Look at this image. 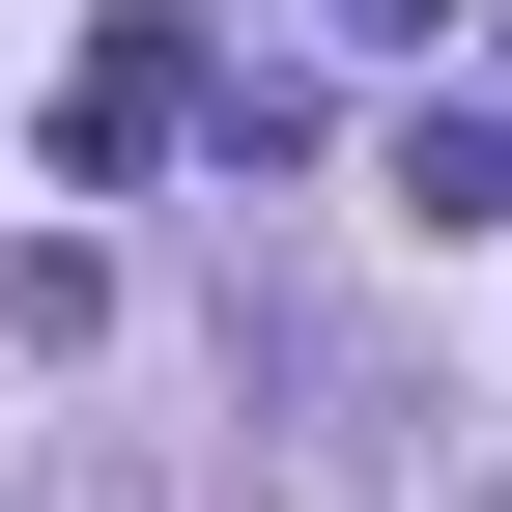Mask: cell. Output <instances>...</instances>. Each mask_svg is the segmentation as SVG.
I'll return each instance as SVG.
<instances>
[{
	"label": "cell",
	"instance_id": "277c9868",
	"mask_svg": "<svg viewBox=\"0 0 512 512\" xmlns=\"http://www.w3.org/2000/svg\"><path fill=\"white\" fill-rule=\"evenodd\" d=\"M342 29H370V57H427V29H456V0H342Z\"/></svg>",
	"mask_w": 512,
	"mask_h": 512
},
{
	"label": "cell",
	"instance_id": "7a4b0ae2",
	"mask_svg": "<svg viewBox=\"0 0 512 512\" xmlns=\"http://www.w3.org/2000/svg\"><path fill=\"white\" fill-rule=\"evenodd\" d=\"M399 200H427V228H512V86H456V114H399Z\"/></svg>",
	"mask_w": 512,
	"mask_h": 512
},
{
	"label": "cell",
	"instance_id": "6da1fadb",
	"mask_svg": "<svg viewBox=\"0 0 512 512\" xmlns=\"http://www.w3.org/2000/svg\"><path fill=\"white\" fill-rule=\"evenodd\" d=\"M171 143H200V29L143 0V29H86V86H57V200H143Z\"/></svg>",
	"mask_w": 512,
	"mask_h": 512
},
{
	"label": "cell",
	"instance_id": "3957f363",
	"mask_svg": "<svg viewBox=\"0 0 512 512\" xmlns=\"http://www.w3.org/2000/svg\"><path fill=\"white\" fill-rule=\"evenodd\" d=\"M200 143H228V171H313V57H228V29H200Z\"/></svg>",
	"mask_w": 512,
	"mask_h": 512
}]
</instances>
